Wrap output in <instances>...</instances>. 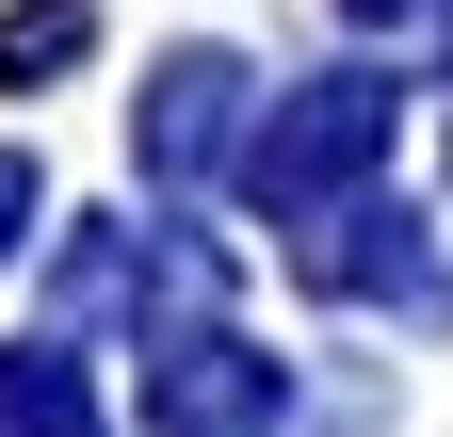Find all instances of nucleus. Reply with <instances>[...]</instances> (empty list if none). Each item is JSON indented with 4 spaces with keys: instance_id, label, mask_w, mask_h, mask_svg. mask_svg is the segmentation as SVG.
<instances>
[{
    "instance_id": "obj_3",
    "label": "nucleus",
    "mask_w": 453,
    "mask_h": 437,
    "mask_svg": "<svg viewBox=\"0 0 453 437\" xmlns=\"http://www.w3.org/2000/svg\"><path fill=\"white\" fill-rule=\"evenodd\" d=\"M226 97H243V65H226V49H179V65L146 81V162H162V179L226 162Z\"/></svg>"
},
{
    "instance_id": "obj_5",
    "label": "nucleus",
    "mask_w": 453,
    "mask_h": 437,
    "mask_svg": "<svg viewBox=\"0 0 453 437\" xmlns=\"http://www.w3.org/2000/svg\"><path fill=\"white\" fill-rule=\"evenodd\" d=\"M81 33H97V0H33V17H0V81H49V65H81Z\"/></svg>"
},
{
    "instance_id": "obj_2",
    "label": "nucleus",
    "mask_w": 453,
    "mask_h": 437,
    "mask_svg": "<svg viewBox=\"0 0 453 437\" xmlns=\"http://www.w3.org/2000/svg\"><path fill=\"white\" fill-rule=\"evenodd\" d=\"M292 372L243 356V341H146V421L162 437H275Z\"/></svg>"
},
{
    "instance_id": "obj_1",
    "label": "nucleus",
    "mask_w": 453,
    "mask_h": 437,
    "mask_svg": "<svg viewBox=\"0 0 453 437\" xmlns=\"http://www.w3.org/2000/svg\"><path fill=\"white\" fill-rule=\"evenodd\" d=\"M372 146H388V81H308L292 114H259V146H243V195L275 211V227H324V195L357 179Z\"/></svg>"
},
{
    "instance_id": "obj_7",
    "label": "nucleus",
    "mask_w": 453,
    "mask_h": 437,
    "mask_svg": "<svg viewBox=\"0 0 453 437\" xmlns=\"http://www.w3.org/2000/svg\"><path fill=\"white\" fill-rule=\"evenodd\" d=\"M357 17H405V0H357Z\"/></svg>"
},
{
    "instance_id": "obj_6",
    "label": "nucleus",
    "mask_w": 453,
    "mask_h": 437,
    "mask_svg": "<svg viewBox=\"0 0 453 437\" xmlns=\"http://www.w3.org/2000/svg\"><path fill=\"white\" fill-rule=\"evenodd\" d=\"M17 227H33V162L0 146V259H17Z\"/></svg>"
},
{
    "instance_id": "obj_4",
    "label": "nucleus",
    "mask_w": 453,
    "mask_h": 437,
    "mask_svg": "<svg viewBox=\"0 0 453 437\" xmlns=\"http://www.w3.org/2000/svg\"><path fill=\"white\" fill-rule=\"evenodd\" d=\"M0 437H97L81 356H0Z\"/></svg>"
}]
</instances>
